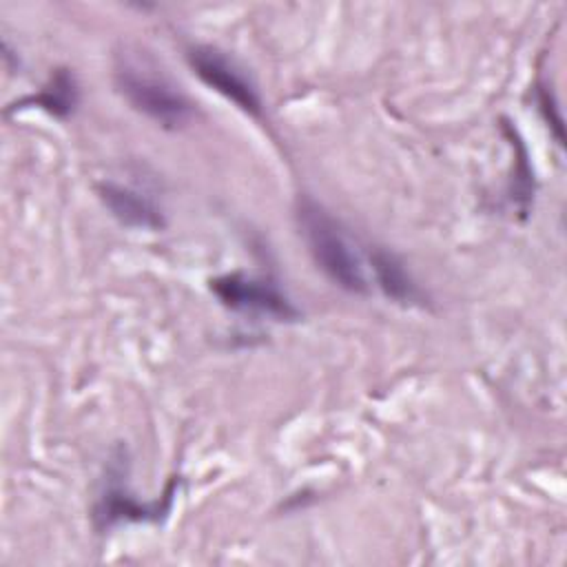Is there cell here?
Returning <instances> with one entry per match:
<instances>
[{"label":"cell","instance_id":"ba28073f","mask_svg":"<svg viewBox=\"0 0 567 567\" xmlns=\"http://www.w3.org/2000/svg\"><path fill=\"white\" fill-rule=\"evenodd\" d=\"M27 104L40 106L55 117H66L69 113H73V109L78 104V84H75L73 73H69L66 69L55 71L51 82L38 95L24 97L20 102V109Z\"/></svg>","mask_w":567,"mask_h":567},{"label":"cell","instance_id":"6da1fadb","mask_svg":"<svg viewBox=\"0 0 567 567\" xmlns=\"http://www.w3.org/2000/svg\"><path fill=\"white\" fill-rule=\"evenodd\" d=\"M297 219L308 244V250L317 266L343 290L363 295L368 281L361 261L343 235L341 226L310 197H301L297 206Z\"/></svg>","mask_w":567,"mask_h":567},{"label":"cell","instance_id":"3957f363","mask_svg":"<svg viewBox=\"0 0 567 567\" xmlns=\"http://www.w3.org/2000/svg\"><path fill=\"white\" fill-rule=\"evenodd\" d=\"M210 290L221 299L224 306L244 312H259L281 321H292L299 317V310L290 303V299L268 279L230 272L215 277L210 281Z\"/></svg>","mask_w":567,"mask_h":567},{"label":"cell","instance_id":"52a82bcc","mask_svg":"<svg viewBox=\"0 0 567 567\" xmlns=\"http://www.w3.org/2000/svg\"><path fill=\"white\" fill-rule=\"evenodd\" d=\"M374 277L379 281V288L399 303H416L421 301V292L412 277L405 272L403 264L388 250H372L370 255Z\"/></svg>","mask_w":567,"mask_h":567},{"label":"cell","instance_id":"277c9868","mask_svg":"<svg viewBox=\"0 0 567 567\" xmlns=\"http://www.w3.org/2000/svg\"><path fill=\"white\" fill-rule=\"evenodd\" d=\"M188 62L197 78L206 82L210 89L228 97L248 115H261V100L252 82L241 73V69L228 60L221 51L213 47H193L188 51Z\"/></svg>","mask_w":567,"mask_h":567},{"label":"cell","instance_id":"7a4b0ae2","mask_svg":"<svg viewBox=\"0 0 567 567\" xmlns=\"http://www.w3.org/2000/svg\"><path fill=\"white\" fill-rule=\"evenodd\" d=\"M117 84L137 111L164 128H179L193 117V104L164 78L137 71L133 66H122L117 71Z\"/></svg>","mask_w":567,"mask_h":567},{"label":"cell","instance_id":"8992f818","mask_svg":"<svg viewBox=\"0 0 567 567\" xmlns=\"http://www.w3.org/2000/svg\"><path fill=\"white\" fill-rule=\"evenodd\" d=\"M173 494H175V481L166 487V496L162 498V503H140L133 496H126L122 492V487H113L104 494L102 503L97 505V518L104 525H111L115 520H157L159 516L168 514L171 503H173Z\"/></svg>","mask_w":567,"mask_h":567},{"label":"cell","instance_id":"5b68a950","mask_svg":"<svg viewBox=\"0 0 567 567\" xmlns=\"http://www.w3.org/2000/svg\"><path fill=\"white\" fill-rule=\"evenodd\" d=\"M97 193L104 206L111 210V215L122 224L131 228H151V230L164 226V217L157 210V206L144 195H140L137 190L113 184V182H104L97 186Z\"/></svg>","mask_w":567,"mask_h":567}]
</instances>
